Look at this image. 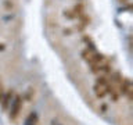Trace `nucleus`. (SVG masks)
<instances>
[{"label":"nucleus","mask_w":133,"mask_h":125,"mask_svg":"<svg viewBox=\"0 0 133 125\" xmlns=\"http://www.w3.org/2000/svg\"><path fill=\"white\" fill-rule=\"evenodd\" d=\"M8 115H10V120H17L21 110H22V96L19 95H14L11 103H10V107H8Z\"/></svg>","instance_id":"1"},{"label":"nucleus","mask_w":133,"mask_h":125,"mask_svg":"<svg viewBox=\"0 0 133 125\" xmlns=\"http://www.w3.org/2000/svg\"><path fill=\"white\" fill-rule=\"evenodd\" d=\"M118 86H119L118 93L122 95V96H128V99L132 100V82L129 81L128 78H125V79H122V82H121Z\"/></svg>","instance_id":"2"},{"label":"nucleus","mask_w":133,"mask_h":125,"mask_svg":"<svg viewBox=\"0 0 133 125\" xmlns=\"http://www.w3.org/2000/svg\"><path fill=\"white\" fill-rule=\"evenodd\" d=\"M14 95H15V93H14V90H12V89L7 90V92H4L3 99H2V102H0L3 111H7V110H8V107H10V103H11L12 97H14Z\"/></svg>","instance_id":"3"},{"label":"nucleus","mask_w":133,"mask_h":125,"mask_svg":"<svg viewBox=\"0 0 133 125\" xmlns=\"http://www.w3.org/2000/svg\"><path fill=\"white\" fill-rule=\"evenodd\" d=\"M107 86H103V85H98V83H94L93 86V92L96 95V97L97 99H104L107 96V90H105Z\"/></svg>","instance_id":"4"},{"label":"nucleus","mask_w":133,"mask_h":125,"mask_svg":"<svg viewBox=\"0 0 133 125\" xmlns=\"http://www.w3.org/2000/svg\"><path fill=\"white\" fill-rule=\"evenodd\" d=\"M90 71L93 74H98V72H110L111 71V67L108 64H96V65H91Z\"/></svg>","instance_id":"5"},{"label":"nucleus","mask_w":133,"mask_h":125,"mask_svg":"<svg viewBox=\"0 0 133 125\" xmlns=\"http://www.w3.org/2000/svg\"><path fill=\"white\" fill-rule=\"evenodd\" d=\"M105 60V57H104V54L101 53H93L90 57V60L87 61L90 65H96V64H101V63Z\"/></svg>","instance_id":"6"},{"label":"nucleus","mask_w":133,"mask_h":125,"mask_svg":"<svg viewBox=\"0 0 133 125\" xmlns=\"http://www.w3.org/2000/svg\"><path fill=\"white\" fill-rule=\"evenodd\" d=\"M36 122H37V113L32 111V113H29V115L25 118L24 125H36Z\"/></svg>","instance_id":"7"},{"label":"nucleus","mask_w":133,"mask_h":125,"mask_svg":"<svg viewBox=\"0 0 133 125\" xmlns=\"http://www.w3.org/2000/svg\"><path fill=\"white\" fill-rule=\"evenodd\" d=\"M83 10H85V6H83V3H78L76 6L72 8V11L75 12V15L76 17H81L83 14Z\"/></svg>","instance_id":"8"},{"label":"nucleus","mask_w":133,"mask_h":125,"mask_svg":"<svg viewBox=\"0 0 133 125\" xmlns=\"http://www.w3.org/2000/svg\"><path fill=\"white\" fill-rule=\"evenodd\" d=\"M96 83H98V85H103V86H107L108 83V78L105 77V75H98L97 78H96Z\"/></svg>","instance_id":"9"},{"label":"nucleus","mask_w":133,"mask_h":125,"mask_svg":"<svg viewBox=\"0 0 133 125\" xmlns=\"http://www.w3.org/2000/svg\"><path fill=\"white\" fill-rule=\"evenodd\" d=\"M64 15L66 17V18H69V20H75V18H78L76 15H75V12L72 10H65L64 11Z\"/></svg>","instance_id":"10"},{"label":"nucleus","mask_w":133,"mask_h":125,"mask_svg":"<svg viewBox=\"0 0 133 125\" xmlns=\"http://www.w3.org/2000/svg\"><path fill=\"white\" fill-rule=\"evenodd\" d=\"M122 79H123V78L121 77V74H119V72H115V74H114V78H112V81H114V82H116V83L119 85V83L122 82Z\"/></svg>","instance_id":"11"},{"label":"nucleus","mask_w":133,"mask_h":125,"mask_svg":"<svg viewBox=\"0 0 133 125\" xmlns=\"http://www.w3.org/2000/svg\"><path fill=\"white\" fill-rule=\"evenodd\" d=\"M4 6H6V8H8V10H11V8H12V3L6 2V3H4Z\"/></svg>","instance_id":"12"},{"label":"nucleus","mask_w":133,"mask_h":125,"mask_svg":"<svg viewBox=\"0 0 133 125\" xmlns=\"http://www.w3.org/2000/svg\"><path fill=\"white\" fill-rule=\"evenodd\" d=\"M107 111V104H101V113H105Z\"/></svg>","instance_id":"13"},{"label":"nucleus","mask_w":133,"mask_h":125,"mask_svg":"<svg viewBox=\"0 0 133 125\" xmlns=\"http://www.w3.org/2000/svg\"><path fill=\"white\" fill-rule=\"evenodd\" d=\"M6 50V45L4 43H0V52H4Z\"/></svg>","instance_id":"14"},{"label":"nucleus","mask_w":133,"mask_h":125,"mask_svg":"<svg viewBox=\"0 0 133 125\" xmlns=\"http://www.w3.org/2000/svg\"><path fill=\"white\" fill-rule=\"evenodd\" d=\"M51 125H61V124L58 122V121H56V120H53V121H51Z\"/></svg>","instance_id":"15"},{"label":"nucleus","mask_w":133,"mask_h":125,"mask_svg":"<svg viewBox=\"0 0 133 125\" xmlns=\"http://www.w3.org/2000/svg\"><path fill=\"white\" fill-rule=\"evenodd\" d=\"M3 95H4V90L2 89L0 90V102H2V99H3Z\"/></svg>","instance_id":"16"},{"label":"nucleus","mask_w":133,"mask_h":125,"mask_svg":"<svg viewBox=\"0 0 133 125\" xmlns=\"http://www.w3.org/2000/svg\"><path fill=\"white\" fill-rule=\"evenodd\" d=\"M3 89V82H2V77H0V90Z\"/></svg>","instance_id":"17"}]
</instances>
